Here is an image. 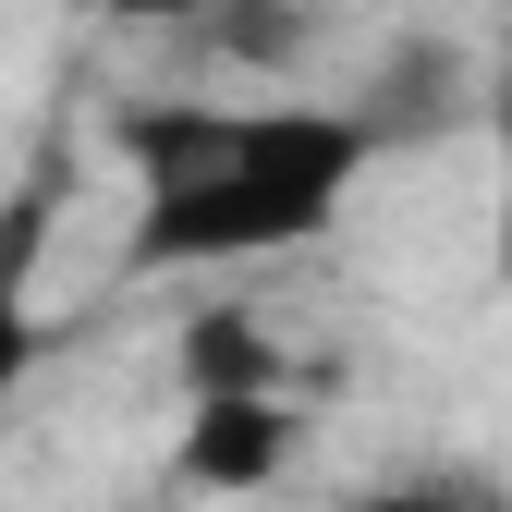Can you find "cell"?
Here are the masks:
<instances>
[{"label":"cell","mask_w":512,"mask_h":512,"mask_svg":"<svg viewBox=\"0 0 512 512\" xmlns=\"http://www.w3.org/2000/svg\"><path fill=\"white\" fill-rule=\"evenodd\" d=\"M342 512H512V488H500L488 464H403V476L354 488Z\"/></svg>","instance_id":"obj_6"},{"label":"cell","mask_w":512,"mask_h":512,"mask_svg":"<svg viewBox=\"0 0 512 512\" xmlns=\"http://www.w3.org/2000/svg\"><path fill=\"white\" fill-rule=\"evenodd\" d=\"M183 37H196V61H256V74H281V61L317 49V0H208Z\"/></svg>","instance_id":"obj_4"},{"label":"cell","mask_w":512,"mask_h":512,"mask_svg":"<svg viewBox=\"0 0 512 512\" xmlns=\"http://www.w3.org/2000/svg\"><path fill=\"white\" fill-rule=\"evenodd\" d=\"M244 391H281V342L220 305V317L183 330V403H244Z\"/></svg>","instance_id":"obj_5"},{"label":"cell","mask_w":512,"mask_h":512,"mask_svg":"<svg viewBox=\"0 0 512 512\" xmlns=\"http://www.w3.org/2000/svg\"><path fill=\"white\" fill-rule=\"evenodd\" d=\"M488 110H500V281H512V74H500Z\"/></svg>","instance_id":"obj_7"},{"label":"cell","mask_w":512,"mask_h":512,"mask_svg":"<svg viewBox=\"0 0 512 512\" xmlns=\"http://www.w3.org/2000/svg\"><path fill=\"white\" fill-rule=\"evenodd\" d=\"M110 147L135 159V232L122 269H256V256L317 244L354 183L378 171V135L354 110H220V98H122Z\"/></svg>","instance_id":"obj_1"},{"label":"cell","mask_w":512,"mask_h":512,"mask_svg":"<svg viewBox=\"0 0 512 512\" xmlns=\"http://www.w3.org/2000/svg\"><path fill=\"white\" fill-rule=\"evenodd\" d=\"M37 244H49V196L25 183V196L0 208V415H13L25 366H37Z\"/></svg>","instance_id":"obj_3"},{"label":"cell","mask_w":512,"mask_h":512,"mask_svg":"<svg viewBox=\"0 0 512 512\" xmlns=\"http://www.w3.org/2000/svg\"><path fill=\"white\" fill-rule=\"evenodd\" d=\"M305 452V415L293 391H244V403H183V488H208V500H244V488H269L281 464Z\"/></svg>","instance_id":"obj_2"}]
</instances>
